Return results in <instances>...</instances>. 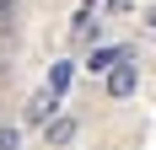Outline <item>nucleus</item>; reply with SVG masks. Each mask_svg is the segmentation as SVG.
I'll return each instance as SVG.
<instances>
[{
    "mask_svg": "<svg viewBox=\"0 0 156 150\" xmlns=\"http://www.w3.org/2000/svg\"><path fill=\"white\" fill-rule=\"evenodd\" d=\"M102 86H108V97H135V86H140V64H135V54L113 64V70L102 75Z\"/></svg>",
    "mask_w": 156,
    "mask_h": 150,
    "instance_id": "1",
    "label": "nucleus"
},
{
    "mask_svg": "<svg viewBox=\"0 0 156 150\" xmlns=\"http://www.w3.org/2000/svg\"><path fill=\"white\" fill-rule=\"evenodd\" d=\"M76 134H81V123L70 118V113H54V118L43 123V145H48V150H70Z\"/></svg>",
    "mask_w": 156,
    "mask_h": 150,
    "instance_id": "2",
    "label": "nucleus"
},
{
    "mask_svg": "<svg viewBox=\"0 0 156 150\" xmlns=\"http://www.w3.org/2000/svg\"><path fill=\"white\" fill-rule=\"evenodd\" d=\"M97 38H102V22H97V16L86 11V5H81V11L70 16V43H81V48L92 43V48H97Z\"/></svg>",
    "mask_w": 156,
    "mask_h": 150,
    "instance_id": "3",
    "label": "nucleus"
},
{
    "mask_svg": "<svg viewBox=\"0 0 156 150\" xmlns=\"http://www.w3.org/2000/svg\"><path fill=\"white\" fill-rule=\"evenodd\" d=\"M119 59H129V48H119V43H97L92 54H86V70H92V75H108Z\"/></svg>",
    "mask_w": 156,
    "mask_h": 150,
    "instance_id": "4",
    "label": "nucleus"
},
{
    "mask_svg": "<svg viewBox=\"0 0 156 150\" xmlns=\"http://www.w3.org/2000/svg\"><path fill=\"white\" fill-rule=\"evenodd\" d=\"M54 113H59V91H32V102H27V123H48L54 118Z\"/></svg>",
    "mask_w": 156,
    "mask_h": 150,
    "instance_id": "5",
    "label": "nucleus"
},
{
    "mask_svg": "<svg viewBox=\"0 0 156 150\" xmlns=\"http://www.w3.org/2000/svg\"><path fill=\"white\" fill-rule=\"evenodd\" d=\"M70 80H76V64H54V70H48V91H70Z\"/></svg>",
    "mask_w": 156,
    "mask_h": 150,
    "instance_id": "6",
    "label": "nucleus"
},
{
    "mask_svg": "<svg viewBox=\"0 0 156 150\" xmlns=\"http://www.w3.org/2000/svg\"><path fill=\"white\" fill-rule=\"evenodd\" d=\"M16 32V0H0V38Z\"/></svg>",
    "mask_w": 156,
    "mask_h": 150,
    "instance_id": "7",
    "label": "nucleus"
},
{
    "mask_svg": "<svg viewBox=\"0 0 156 150\" xmlns=\"http://www.w3.org/2000/svg\"><path fill=\"white\" fill-rule=\"evenodd\" d=\"M16 145H22V134H16L11 123H5V129H0V150H16Z\"/></svg>",
    "mask_w": 156,
    "mask_h": 150,
    "instance_id": "8",
    "label": "nucleus"
},
{
    "mask_svg": "<svg viewBox=\"0 0 156 150\" xmlns=\"http://www.w3.org/2000/svg\"><path fill=\"white\" fill-rule=\"evenodd\" d=\"M81 5H86V11H97V5H102V0H81Z\"/></svg>",
    "mask_w": 156,
    "mask_h": 150,
    "instance_id": "9",
    "label": "nucleus"
}]
</instances>
